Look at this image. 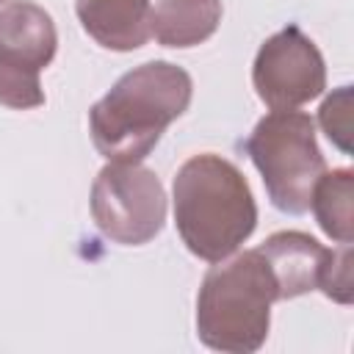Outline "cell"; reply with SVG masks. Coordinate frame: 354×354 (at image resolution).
<instances>
[{"mask_svg":"<svg viewBox=\"0 0 354 354\" xmlns=\"http://www.w3.org/2000/svg\"><path fill=\"white\" fill-rule=\"evenodd\" d=\"M75 14L83 30L105 50L130 53L152 36L149 0H75Z\"/></svg>","mask_w":354,"mask_h":354,"instance_id":"9","label":"cell"},{"mask_svg":"<svg viewBox=\"0 0 354 354\" xmlns=\"http://www.w3.org/2000/svg\"><path fill=\"white\" fill-rule=\"evenodd\" d=\"M318 122L326 133V138L340 149V152H351V86H340L337 91H332L321 111H318Z\"/></svg>","mask_w":354,"mask_h":354,"instance_id":"12","label":"cell"},{"mask_svg":"<svg viewBox=\"0 0 354 354\" xmlns=\"http://www.w3.org/2000/svg\"><path fill=\"white\" fill-rule=\"evenodd\" d=\"M351 288H354L351 285V243H343L332 254V263L324 274L321 290L340 304H351Z\"/></svg>","mask_w":354,"mask_h":354,"instance_id":"13","label":"cell"},{"mask_svg":"<svg viewBox=\"0 0 354 354\" xmlns=\"http://www.w3.org/2000/svg\"><path fill=\"white\" fill-rule=\"evenodd\" d=\"M266 263L271 266V274L277 279L279 301L296 299L310 290H321L324 274L332 263L335 249L321 246L313 235L299 230L274 232L263 246H257Z\"/></svg>","mask_w":354,"mask_h":354,"instance_id":"8","label":"cell"},{"mask_svg":"<svg viewBox=\"0 0 354 354\" xmlns=\"http://www.w3.org/2000/svg\"><path fill=\"white\" fill-rule=\"evenodd\" d=\"M191 94L194 80L177 64L147 61L124 72L88 111L97 152L111 163H141L163 130L188 111Z\"/></svg>","mask_w":354,"mask_h":354,"instance_id":"1","label":"cell"},{"mask_svg":"<svg viewBox=\"0 0 354 354\" xmlns=\"http://www.w3.org/2000/svg\"><path fill=\"white\" fill-rule=\"evenodd\" d=\"M246 152L277 210L290 216L310 210V196L318 177L326 171V160L315 141V122L307 113L296 108L271 111L254 124Z\"/></svg>","mask_w":354,"mask_h":354,"instance_id":"4","label":"cell"},{"mask_svg":"<svg viewBox=\"0 0 354 354\" xmlns=\"http://www.w3.org/2000/svg\"><path fill=\"white\" fill-rule=\"evenodd\" d=\"M58 50L53 17L30 3L11 0L0 8V105L28 111L44 105L41 69Z\"/></svg>","mask_w":354,"mask_h":354,"instance_id":"6","label":"cell"},{"mask_svg":"<svg viewBox=\"0 0 354 354\" xmlns=\"http://www.w3.org/2000/svg\"><path fill=\"white\" fill-rule=\"evenodd\" d=\"M174 224L191 254L218 263L257 227V205L243 171L213 152L188 158L174 174Z\"/></svg>","mask_w":354,"mask_h":354,"instance_id":"2","label":"cell"},{"mask_svg":"<svg viewBox=\"0 0 354 354\" xmlns=\"http://www.w3.org/2000/svg\"><path fill=\"white\" fill-rule=\"evenodd\" d=\"M279 301L277 279L260 249L218 260L196 296V335L224 354L257 351L271 326V304Z\"/></svg>","mask_w":354,"mask_h":354,"instance_id":"3","label":"cell"},{"mask_svg":"<svg viewBox=\"0 0 354 354\" xmlns=\"http://www.w3.org/2000/svg\"><path fill=\"white\" fill-rule=\"evenodd\" d=\"M310 207L318 227L337 243L354 241V174L351 169L324 171L313 188Z\"/></svg>","mask_w":354,"mask_h":354,"instance_id":"11","label":"cell"},{"mask_svg":"<svg viewBox=\"0 0 354 354\" xmlns=\"http://www.w3.org/2000/svg\"><path fill=\"white\" fill-rule=\"evenodd\" d=\"M3 3H6V0H0V6H3Z\"/></svg>","mask_w":354,"mask_h":354,"instance_id":"14","label":"cell"},{"mask_svg":"<svg viewBox=\"0 0 354 354\" xmlns=\"http://www.w3.org/2000/svg\"><path fill=\"white\" fill-rule=\"evenodd\" d=\"M221 0H158L149 30L163 47H196L221 22Z\"/></svg>","mask_w":354,"mask_h":354,"instance_id":"10","label":"cell"},{"mask_svg":"<svg viewBox=\"0 0 354 354\" xmlns=\"http://www.w3.org/2000/svg\"><path fill=\"white\" fill-rule=\"evenodd\" d=\"M91 218L113 243H149L166 221V194L158 174L141 163L102 166L91 185Z\"/></svg>","mask_w":354,"mask_h":354,"instance_id":"5","label":"cell"},{"mask_svg":"<svg viewBox=\"0 0 354 354\" xmlns=\"http://www.w3.org/2000/svg\"><path fill=\"white\" fill-rule=\"evenodd\" d=\"M252 83L271 111H293L324 94L326 64L315 41L299 25H288L260 44Z\"/></svg>","mask_w":354,"mask_h":354,"instance_id":"7","label":"cell"}]
</instances>
